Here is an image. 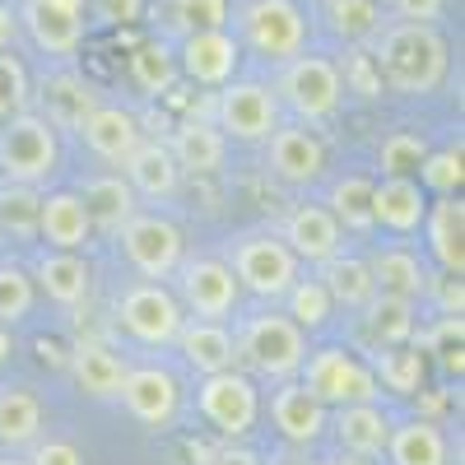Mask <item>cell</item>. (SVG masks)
<instances>
[{
  "label": "cell",
  "mask_w": 465,
  "mask_h": 465,
  "mask_svg": "<svg viewBox=\"0 0 465 465\" xmlns=\"http://www.w3.org/2000/svg\"><path fill=\"white\" fill-rule=\"evenodd\" d=\"M372 65L381 84L401 98H429L447 80V37L433 24H386L372 37Z\"/></svg>",
  "instance_id": "1"
},
{
  "label": "cell",
  "mask_w": 465,
  "mask_h": 465,
  "mask_svg": "<svg viewBox=\"0 0 465 465\" xmlns=\"http://www.w3.org/2000/svg\"><path fill=\"white\" fill-rule=\"evenodd\" d=\"M232 349H238V368L252 381H293L307 359V335L284 312H256L232 326Z\"/></svg>",
  "instance_id": "2"
},
{
  "label": "cell",
  "mask_w": 465,
  "mask_h": 465,
  "mask_svg": "<svg viewBox=\"0 0 465 465\" xmlns=\"http://www.w3.org/2000/svg\"><path fill=\"white\" fill-rule=\"evenodd\" d=\"M61 173V131L33 107L0 122V182L43 191Z\"/></svg>",
  "instance_id": "3"
},
{
  "label": "cell",
  "mask_w": 465,
  "mask_h": 465,
  "mask_svg": "<svg viewBox=\"0 0 465 465\" xmlns=\"http://www.w3.org/2000/svg\"><path fill=\"white\" fill-rule=\"evenodd\" d=\"M232 37H238L242 52H252L270 65H284L307 52L312 19H307L298 0H242L232 10Z\"/></svg>",
  "instance_id": "4"
},
{
  "label": "cell",
  "mask_w": 465,
  "mask_h": 465,
  "mask_svg": "<svg viewBox=\"0 0 465 465\" xmlns=\"http://www.w3.org/2000/svg\"><path fill=\"white\" fill-rule=\"evenodd\" d=\"M270 94H275L280 112H289L298 126H322V122H331V116L340 112V103H344L340 61H331L322 52H302V56H293V61L280 65Z\"/></svg>",
  "instance_id": "5"
},
{
  "label": "cell",
  "mask_w": 465,
  "mask_h": 465,
  "mask_svg": "<svg viewBox=\"0 0 465 465\" xmlns=\"http://www.w3.org/2000/svg\"><path fill=\"white\" fill-rule=\"evenodd\" d=\"M228 270H232V280H238L242 293L261 298V302H280L289 293V284L302 275V265L298 256L280 242V232H242V238H232L228 247Z\"/></svg>",
  "instance_id": "6"
},
{
  "label": "cell",
  "mask_w": 465,
  "mask_h": 465,
  "mask_svg": "<svg viewBox=\"0 0 465 465\" xmlns=\"http://www.w3.org/2000/svg\"><path fill=\"white\" fill-rule=\"evenodd\" d=\"M298 381H302L326 410L381 401V386H377V377H372V363L359 354V349H344V344L307 349Z\"/></svg>",
  "instance_id": "7"
},
{
  "label": "cell",
  "mask_w": 465,
  "mask_h": 465,
  "mask_svg": "<svg viewBox=\"0 0 465 465\" xmlns=\"http://www.w3.org/2000/svg\"><path fill=\"white\" fill-rule=\"evenodd\" d=\"M112 317H116V326H122L135 344H144V349H173L177 344V331L186 322L177 293L168 284H159V280H131L122 293H116Z\"/></svg>",
  "instance_id": "8"
},
{
  "label": "cell",
  "mask_w": 465,
  "mask_h": 465,
  "mask_svg": "<svg viewBox=\"0 0 465 465\" xmlns=\"http://www.w3.org/2000/svg\"><path fill=\"white\" fill-rule=\"evenodd\" d=\"M116 247H122L126 265L140 280H159V284L177 275V265L186 256L182 228L159 210H135L122 228H116Z\"/></svg>",
  "instance_id": "9"
},
{
  "label": "cell",
  "mask_w": 465,
  "mask_h": 465,
  "mask_svg": "<svg viewBox=\"0 0 465 465\" xmlns=\"http://www.w3.org/2000/svg\"><path fill=\"white\" fill-rule=\"evenodd\" d=\"M284 126V112L261 80H228L214 98V131L232 144H265Z\"/></svg>",
  "instance_id": "10"
},
{
  "label": "cell",
  "mask_w": 465,
  "mask_h": 465,
  "mask_svg": "<svg viewBox=\"0 0 465 465\" xmlns=\"http://www.w3.org/2000/svg\"><path fill=\"white\" fill-rule=\"evenodd\" d=\"M196 410L210 429L228 442H242L256 419H261V386L242 372V368H228L214 377H201L196 386Z\"/></svg>",
  "instance_id": "11"
},
{
  "label": "cell",
  "mask_w": 465,
  "mask_h": 465,
  "mask_svg": "<svg viewBox=\"0 0 465 465\" xmlns=\"http://www.w3.org/2000/svg\"><path fill=\"white\" fill-rule=\"evenodd\" d=\"M173 280H177V302L182 312H191V322H228L242 302V289L223 256H182Z\"/></svg>",
  "instance_id": "12"
},
{
  "label": "cell",
  "mask_w": 465,
  "mask_h": 465,
  "mask_svg": "<svg viewBox=\"0 0 465 465\" xmlns=\"http://www.w3.org/2000/svg\"><path fill=\"white\" fill-rule=\"evenodd\" d=\"M19 33L56 65H74L84 47V0H24L15 10Z\"/></svg>",
  "instance_id": "13"
},
{
  "label": "cell",
  "mask_w": 465,
  "mask_h": 465,
  "mask_svg": "<svg viewBox=\"0 0 465 465\" xmlns=\"http://www.w3.org/2000/svg\"><path fill=\"white\" fill-rule=\"evenodd\" d=\"M242 47L228 28H201V33H182L177 43V74H186L201 89H223L228 80H238Z\"/></svg>",
  "instance_id": "14"
},
{
  "label": "cell",
  "mask_w": 465,
  "mask_h": 465,
  "mask_svg": "<svg viewBox=\"0 0 465 465\" xmlns=\"http://www.w3.org/2000/svg\"><path fill=\"white\" fill-rule=\"evenodd\" d=\"M265 168L275 182L293 186V191H307L326 177V144L312 126H280L275 135L265 140Z\"/></svg>",
  "instance_id": "15"
},
{
  "label": "cell",
  "mask_w": 465,
  "mask_h": 465,
  "mask_svg": "<svg viewBox=\"0 0 465 465\" xmlns=\"http://www.w3.org/2000/svg\"><path fill=\"white\" fill-rule=\"evenodd\" d=\"M116 401H122L126 414L135 423H144V429H168L182 410V381L159 363H140V368H126Z\"/></svg>",
  "instance_id": "16"
},
{
  "label": "cell",
  "mask_w": 465,
  "mask_h": 465,
  "mask_svg": "<svg viewBox=\"0 0 465 465\" xmlns=\"http://www.w3.org/2000/svg\"><path fill=\"white\" fill-rule=\"evenodd\" d=\"M28 98H37V116H47L56 131H80L84 116L103 103L74 65H52L37 84H28Z\"/></svg>",
  "instance_id": "17"
},
{
  "label": "cell",
  "mask_w": 465,
  "mask_h": 465,
  "mask_svg": "<svg viewBox=\"0 0 465 465\" xmlns=\"http://www.w3.org/2000/svg\"><path fill=\"white\" fill-rule=\"evenodd\" d=\"M122 177L135 191L140 205H168L182 191V168H177V159H173V149H168L163 135H144L131 149V159L122 163Z\"/></svg>",
  "instance_id": "18"
},
{
  "label": "cell",
  "mask_w": 465,
  "mask_h": 465,
  "mask_svg": "<svg viewBox=\"0 0 465 465\" xmlns=\"http://www.w3.org/2000/svg\"><path fill=\"white\" fill-rule=\"evenodd\" d=\"M28 280H33V289L43 293L47 302L74 312V307H84L89 293H94V265L80 252H52V247H43L33 256V265H28Z\"/></svg>",
  "instance_id": "19"
},
{
  "label": "cell",
  "mask_w": 465,
  "mask_h": 465,
  "mask_svg": "<svg viewBox=\"0 0 465 465\" xmlns=\"http://www.w3.org/2000/svg\"><path fill=\"white\" fill-rule=\"evenodd\" d=\"M270 423H275V433L284 438V447H307L312 451L326 438L331 410L293 377V381H280L275 396H270Z\"/></svg>",
  "instance_id": "20"
},
{
  "label": "cell",
  "mask_w": 465,
  "mask_h": 465,
  "mask_svg": "<svg viewBox=\"0 0 465 465\" xmlns=\"http://www.w3.org/2000/svg\"><path fill=\"white\" fill-rule=\"evenodd\" d=\"M280 242L298 256V265H326L331 256L344 252V232H340V223H335V214L326 205L302 201V205H293L284 214Z\"/></svg>",
  "instance_id": "21"
},
{
  "label": "cell",
  "mask_w": 465,
  "mask_h": 465,
  "mask_svg": "<svg viewBox=\"0 0 465 465\" xmlns=\"http://www.w3.org/2000/svg\"><path fill=\"white\" fill-rule=\"evenodd\" d=\"M74 135L84 140V149L94 153L98 163L122 168V163L131 159V149L144 140V126H140V116H135L131 107H122V103H98Z\"/></svg>",
  "instance_id": "22"
},
{
  "label": "cell",
  "mask_w": 465,
  "mask_h": 465,
  "mask_svg": "<svg viewBox=\"0 0 465 465\" xmlns=\"http://www.w3.org/2000/svg\"><path fill=\"white\" fill-rule=\"evenodd\" d=\"M37 242L52 252H84L94 242L89 210L74 191H43L37 196Z\"/></svg>",
  "instance_id": "23"
},
{
  "label": "cell",
  "mask_w": 465,
  "mask_h": 465,
  "mask_svg": "<svg viewBox=\"0 0 465 465\" xmlns=\"http://www.w3.org/2000/svg\"><path fill=\"white\" fill-rule=\"evenodd\" d=\"M391 414L381 410V401H363V405H340L331 410L326 433H335L340 451L349 456H363V460H381L386 438H391Z\"/></svg>",
  "instance_id": "24"
},
{
  "label": "cell",
  "mask_w": 465,
  "mask_h": 465,
  "mask_svg": "<svg viewBox=\"0 0 465 465\" xmlns=\"http://www.w3.org/2000/svg\"><path fill=\"white\" fill-rule=\"evenodd\" d=\"M423 214H429V191L414 177H377L372 182V228L391 232V238H410V232H419Z\"/></svg>",
  "instance_id": "25"
},
{
  "label": "cell",
  "mask_w": 465,
  "mask_h": 465,
  "mask_svg": "<svg viewBox=\"0 0 465 465\" xmlns=\"http://www.w3.org/2000/svg\"><path fill=\"white\" fill-rule=\"evenodd\" d=\"M363 261H368V270H372L377 293L410 298V302L429 298L433 270H429V261H423L414 247H405V242H386V247H377V252H372V256H363Z\"/></svg>",
  "instance_id": "26"
},
{
  "label": "cell",
  "mask_w": 465,
  "mask_h": 465,
  "mask_svg": "<svg viewBox=\"0 0 465 465\" xmlns=\"http://www.w3.org/2000/svg\"><path fill=\"white\" fill-rule=\"evenodd\" d=\"M423 242H429V256L438 261L442 275H465V205L460 196H438L429 201V214L419 223Z\"/></svg>",
  "instance_id": "27"
},
{
  "label": "cell",
  "mask_w": 465,
  "mask_h": 465,
  "mask_svg": "<svg viewBox=\"0 0 465 465\" xmlns=\"http://www.w3.org/2000/svg\"><path fill=\"white\" fill-rule=\"evenodd\" d=\"M359 335H363L368 354H381V349H396V344H414V335H419V302L377 293L359 312Z\"/></svg>",
  "instance_id": "28"
},
{
  "label": "cell",
  "mask_w": 465,
  "mask_h": 465,
  "mask_svg": "<svg viewBox=\"0 0 465 465\" xmlns=\"http://www.w3.org/2000/svg\"><path fill=\"white\" fill-rule=\"evenodd\" d=\"M74 386L89 396V401H116V391H122V377H126V359L116 354L112 344L103 340H80L70 349V359H65Z\"/></svg>",
  "instance_id": "29"
},
{
  "label": "cell",
  "mask_w": 465,
  "mask_h": 465,
  "mask_svg": "<svg viewBox=\"0 0 465 465\" xmlns=\"http://www.w3.org/2000/svg\"><path fill=\"white\" fill-rule=\"evenodd\" d=\"M74 196H80L84 210H89L94 238H116V228H122V223L140 210L135 191L126 186L122 173H94V177H84V186L74 191Z\"/></svg>",
  "instance_id": "30"
},
{
  "label": "cell",
  "mask_w": 465,
  "mask_h": 465,
  "mask_svg": "<svg viewBox=\"0 0 465 465\" xmlns=\"http://www.w3.org/2000/svg\"><path fill=\"white\" fill-rule=\"evenodd\" d=\"M177 354L186 359L191 372H201V377H214V372H228V368H238V349H232V331L223 322H182L177 331Z\"/></svg>",
  "instance_id": "31"
},
{
  "label": "cell",
  "mask_w": 465,
  "mask_h": 465,
  "mask_svg": "<svg viewBox=\"0 0 465 465\" xmlns=\"http://www.w3.org/2000/svg\"><path fill=\"white\" fill-rule=\"evenodd\" d=\"M168 149H173L182 177H214L228 163V140L214 131V122H196V116L168 135Z\"/></svg>",
  "instance_id": "32"
},
{
  "label": "cell",
  "mask_w": 465,
  "mask_h": 465,
  "mask_svg": "<svg viewBox=\"0 0 465 465\" xmlns=\"http://www.w3.org/2000/svg\"><path fill=\"white\" fill-rule=\"evenodd\" d=\"M386 465H447V433L433 419H401L386 438Z\"/></svg>",
  "instance_id": "33"
},
{
  "label": "cell",
  "mask_w": 465,
  "mask_h": 465,
  "mask_svg": "<svg viewBox=\"0 0 465 465\" xmlns=\"http://www.w3.org/2000/svg\"><path fill=\"white\" fill-rule=\"evenodd\" d=\"M43 401L28 386H0V451H24L43 438Z\"/></svg>",
  "instance_id": "34"
},
{
  "label": "cell",
  "mask_w": 465,
  "mask_h": 465,
  "mask_svg": "<svg viewBox=\"0 0 465 465\" xmlns=\"http://www.w3.org/2000/svg\"><path fill=\"white\" fill-rule=\"evenodd\" d=\"M317 280L326 284L331 302L344 307V312H363V307L377 298V284H372L368 261H363V256H349V252H340V256H331L326 265H317Z\"/></svg>",
  "instance_id": "35"
},
{
  "label": "cell",
  "mask_w": 465,
  "mask_h": 465,
  "mask_svg": "<svg viewBox=\"0 0 465 465\" xmlns=\"http://www.w3.org/2000/svg\"><path fill=\"white\" fill-rule=\"evenodd\" d=\"M372 182L368 173H344L326 191V210L335 214L340 232H372Z\"/></svg>",
  "instance_id": "36"
},
{
  "label": "cell",
  "mask_w": 465,
  "mask_h": 465,
  "mask_svg": "<svg viewBox=\"0 0 465 465\" xmlns=\"http://www.w3.org/2000/svg\"><path fill=\"white\" fill-rule=\"evenodd\" d=\"M372 377L381 391L391 396H419L423 377H429V354H419V344H396V349H381V354L368 359Z\"/></svg>",
  "instance_id": "37"
},
{
  "label": "cell",
  "mask_w": 465,
  "mask_h": 465,
  "mask_svg": "<svg viewBox=\"0 0 465 465\" xmlns=\"http://www.w3.org/2000/svg\"><path fill=\"white\" fill-rule=\"evenodd\" d=\"M280 302H284V317H289L302 335L326 331V322L335 317V302H331V293H326V284H322L317 275H298Z\"/></svg>",
  "instance_id": "38"
},
{
  "label": "cell",
  "mask_w": 465,
  "mask_h": 465,
  "mask_svg": "<svg viewBox=\"0 0 465 465\" xmlns=\"http://www.w3.org/2000/svg\"><path fill=\"white\" fill-rule=\"evenodd\" d=\"M131 80L140 94L149 98H159L177 84V52L163 43V37H149V43H140L131 52Z\"/></svg>",
  "instance_id": "39"
},
{
  "label": "cell",
  "mask_w": 465,
  "mask_h": 465,
  "mask_svg": "<svg viewBox=\"0 0 465 465\" xmlns=\"http://www.w3.org/2000/svg\"><path fill=\"white\" fill-rule=\"evenodd\" d=\"M326 28L340 37V43H368L381 28V10L377 0H326Z\"/></svg>",
  "instance_id": "40"
},
{
  "label": "cell",
  "mask_w": 465,
  "mask_h": 465,
  "mask_svg": "<svg viewBox=\"0 0 465 465\" xmlns=\"http://www.w3.org/2000/svg\"><path fill=\"white\" fill-rule=\"evenodd\" d=\"M33 302H37V289L28 280V270L15 261H0V326L15 331L33 312Z\"/></svg>",
  "instance_id": "41"
},
{
  "label": "cell",
  "mask_w": 465,
  "mask_h": 465,
  "mask_svg": "<svg viewBox=\"0 0 465 465\" xmlns=\"http://www.w3.org/2000/svg\"><path fill=\"white\" fill-rule=\"evenodd\" d=\"M414 182L433 196H456L460 182H465V168H460V144H447V149H429L423 163L414 173Z\"/></svg>",
  "instance_id": "42"
},
{
  "label": "cell",
  "mask_w": 465,
  "mask_h": 465,
  "mask_svg": "<svg viewBox=\"0 0 465 465\" xmlns=\"http://www.w3.org/2000/svg\"><path fill=\"white\" fill-rule=\"evenodd\" d=\"M423 153H429L423 135H414V131H391V135L381 140V149H377V173H381V177H414L419 163H423Z\"/></svg>",
  "instance_id": "43"
},
{
  "label": "cell",
  "mask_w": 465,
  "mask_h": 465,
  "mask_svg": "<svg viewBox=\"0 0 465 465\" xmlns=\"http://www.w3.org/2000/svg\"><path fill=\"white\" fill-rule=\"evenodd\" d=\"M37 196L43 191L33 186H0V228L15 232L19 242L37 238Z\"/></svg>",
  "instance_id": "44"
},
{
  "label": "cell",
  "mask_w": 465,
  "mask_h": 465,
  "mask_svg": "<svg viewBox=\"0 0 465 465\" xmlns=\"http://www.w3.org/2000/svg\"><path fill=\"white\" fill-rule=\"evenodd\" d=\"M173 19L182 24V33L228 28V0H173Z\"/></svg>",
  "instance_id": "45"
},
{
  "label": "cell",
  "mask_w": 465,
  "mask_h": 465,
  "mask_svg": "<svg viewBox=\"0 0 465 465\" xmlns=\"http://www.w3.org/2000/svg\"><path fill=\"white\" fill-rule=\"evenodd\" d=\"M340 80H344V94H359V98H377V94H381V74H377V65H372L368 52L344 56Z\"/></svg>",
  "instance_id": "46"
},
{
  "label": "cell",
  "mask_w": 465,
  "mask_h": 465,
  "mask_svg": "<svg viewBox=\"0 0 465 465\" xmlns=\"http://www.w3.org/2000/svg\"><path fill=\"white\" fill-rule=\"evenodd\" d=\"M84 5L103 28H126L144 19V0H84Z\"/></svg>",
  "instance_id": "47"
},
{
  "label": "cell",
  "mask_w": 465,
  "mask_h": 465,
  "mask_svg": "<svg viewBox=\"0 0 465 465\" xmlns=\"http://www.w3.org/2000/svg\"><path fill=\"white\" fill-rule=\"evenodd\" d=\"M28 465H84V451L70 438H37L28 447Z\"/></svg>",
  "instance_id": "48"
},
{
  "label": "cell",
  "mask_w": 465,
  "mask_h": 465,
  "mask_svg": "<svg viewBox=\"0 0 465 465\" xmlns=\"http://www.w3.org/2000/svg\"><path fill=\"white\" fill-rule=\"evenodd\" d=\"M391 10L401 15V24H438L447 0H391Z\"/></svg>",
  "instance_id": "49"
},
{
  "label": "cell",
  "mask_w": 465,
  "mask_h": 465,
  "mask_svg": "<svg viewBox=\"0 0 465 465\" xmlns=\"http://www.w3.org/2000/svg\"><path fill=\"white\" fill-rule=\"evenodd\" d=\"M210 465H265V456L252 451V447H242V442H223V447L210 456Z\"/></svg>",
  "instance_id": "50"
},
{
  "label": "cell",
  "mask_w": 465,
  "mask_h": 465,
  "mask_svg": "<svg viewBox=\"0 0 465 465\" xmlns=\"http://www.w3.org/2000/svg\"><path fill=\"white\" fill-rule=\"evenodd\" d=\"M19 37V19H15V5L10 0H0V52H10Z\"/></svg>",
  "instance_id": "51"
},
{
  "label": "cell",
  "mask_w": 465,
  "mask_h": 465,
  "mask_svg": "<svg viewBox=\"0 0 465 465\" xmlns=\"http://www.w3.org/2000/svg\"><path fill=\"white\" fill-rule=\"evenodd\" d=\"M270 465H322L312 451H307V447H284L275 460H270Z\"/></svg>",
  "instance_id": "52"
},
{
  "label": "cell",
  "mask_w": 465,
  "mask_h": 465,
  "mask_svg": "<svg viewBox=\"0 0 465 465\" xmlns=\"http://www.w3.org/2000/svg\"><path fill=\"white\" fill-rule=\"evenodd\" d=\"M10 349H15V340H10V331H5V326H0V368L10 363Z\"/></svg>",
  "instance_id": "53"
},
{
  "label": "cell",
  "mask_w": 465,
  "mask_h": 465,
  "mask_svg": "<svg viewBox=\"0 0 465 465\" xmlns=\"http://www.w3.org/2000/svg\"><path fill=\"white\" fill-rule=\"evenodd\" d=\"M322 465H372V460H363V456H349V451H340L335 460H322Z\"/></svg>",
  "instance_id": "54"
},
{
  "label": "cell",
  "mask_w": 465,
  "mask_h": 465,
  "mask_svg": "<svg viewBox=\"0 0 465 465\" xmlns=\"http://www.w3.org/2000/svg\"><path fill=\"white\" fill-rule=\"evenodd\" d=\"M0 465H28V456H19V451H0Z\"/></svg>",
  "instance_id": "55"
}]
</instances>
